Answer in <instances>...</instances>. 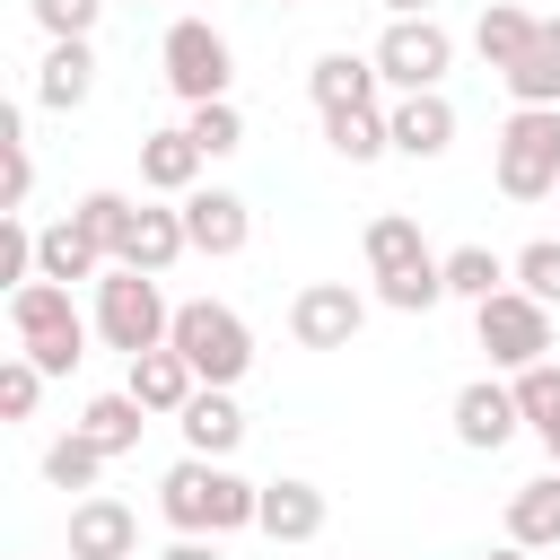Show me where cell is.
Returning a JSON list of instances; mask_svg holds the SVG:
<instances>
[{
  "mask_svg": "<svg viewBox=\"0 0 560 560\" xmlns=\"http://www.w3.org/2000/svg\"><path fill=\"white\" fill-rule=\"evenodd\" d=\"M158 516L175 525V534H236V525H254L262 516V481H245V472H228V464H210V455H184V464H166V481H158Z\"/></svg>",
  "mask_w": 560,
  "mask_h": 560,
  "instance_id": "6da1fadb",
  "label": "cell"
},
{
  "mask_svg": "<svg viewBox=\"0 0 560 560\" xmlns=\"http://www.w3.org/2000/svg\"><path fill=\"white\" fill-rule=\"evenodd\" d=\"M490 175L508 201H551L560 192V105H516L490 140Z\"/></svg>",
  "mask_w": 560,
  "mask_h": 560,
  "instance_id": "7a4b0ae2",
  "label": "cell"
},
{
  "mask_svg": "<svg viewBox=\"0 0 560 560\" xmlns=\"http://www.w3.org/2000/svg\"><path fill=\"white\" fill-rule=\"evenodd\" d=\"M96 341L105 350H122V359H149V350H166V332H175V306H166V289L149 280V271H105L96 280Z\"/></svg>",
  "mask_w": 560,
  "mask_h": 560,
  "instance_id": "3957f363",
  "label": "cell"
},
{
  "mask_svg": "<svg viewBox=\"0 0 560 560\" xmlns=\"http://www.w3.org/2000/svg\"><path fill=\"white\" fill-rule=\"evenodd\" d=\"M9 332H18V350L44 368V376H70L79 359H88V315L70 306V289L61 280H26L18 298H9Z\"/></svg>",
  "mask_w": 560,
  "mask_h": 560,
  "instance_id": "277c9868",
  "label": "cell"
},
{
  "mask_svg": "<svg viewBox=\"0 0 560 560\" xmlns=\"http://www.w3.org/2000/svg\"><path fill=\"white\" fill-rule=\"evenodd\" d=\"M166 350H184L201 385H228V394H236V376L254 368V324H245L236 306H219V298H184Z\"/></svg>",
  "mask_w": 560,
  "mask_h": 560,
  "instance_id": "5b68a950",
  "label": "cell"
},
{
  "mask_svg": "<svg viewBox=\"0 0 560 560\" xmlns=\"http://www.w3.org/2000/svg\"><path fill=\"white\" fill-rule=\"evenodd\" d=\"M158 70H166V88H175L184 105H219L228 79H236V52H228V35H219L210 18H175L166 44H158Z\"/></svg>",
  "mask_w": 560,
  "mask_h": 560,
  "instance_id": "8992f818",
  "label": "cell"
},
{
  "mask_svg": "<svg viewBox=\"0 0 560 560\" xmlns=\"http://www.w3.org/2000/svg\"><path fill=\"white\" fill-rule=\"evenodd\" d=\"M446 70H455V35H446L438 18H385V35H376V79H385L394 96H429Z\"/></svg>",
  "mask_w": 560,
  "mask_h": 560,
  "instance_id": "52a82bcc",
  "label": "cell"
},
{
  "mask_svg": "<svg viewBox=\"0 0 560 560\" xmlns=\"http://www.w3.org/2000/svg\"><path fill=\"white\" fill-rule=\"evenodd\" d=\"M472 332H481L490 368H508V376H525V368L551 359V306L525 298V289H499L490 306H472Z\"/></svg>",
  "mask_w": 560,
  "mask_h": 560,
  "instance_id": "ba28073f",
  "label": "cell"
},
{
  "mask_svg": "<svg viewBox=\"0 0 560 560\" xmlns=\"http://www.w3.org/2000/svg\"><path fill=\"white\" fill-rule=\"evenodd\" d=\"M359 324H368V298H359L350 280H306V289L289 298V341H298V350H350Z\"/></svg>",
  "mask_w": 560,
  "mask_h": 560,
  "instance_id": "9c48e42d",
  "label": "cell"
},
{
  "mask_svg": "<svg viewBox=\"0 0 560 560\" xmlns=\"http://www.w3.org/2000/svg\"><path fill=\"white\" fill-rule=\"evenodd\" d=\"M175 210H184L192 254H210V262L245 254V236H254V210H245V192H228V184H201V192H184Z\"/></svg>",
  "mask_w": 560,
  "mask_h": 560,
  "instance_id": "30bf717a",
  "label": "cell"
},
{
  "mask_svg": "<svg viewBox=\"0 0 560 560\" xmlns=\"http://www.w3.org/2000/svg\"><path fill=\"white\" fill-rule=\"evenodd\" d=\"M516 429H525V411H516V385H499V376H472V385L455 394V438H464L472 455H499Z\"/></svg>",
  "mask_w": 560,
  "mask_h": 560,
  "instance_id": "8fae6325",
  "label": "cell"
},
{
  "mask_svg": "<svg viewBox=\"0 0 560 560\" xmlns=\"http://www.w3.org/2000/svg\"><path fill=\"white\" fill-rule=\"evenodd\" d=\"M131 551H140V516H131L122 499L88 490V499L70 508V560H131Z\"/></svg>",
  "mask_w": 560,
  "mask_h": 560,
  "instance_id": "7c38bea8",
  "label": "cell"
},
{
  "mask_svg": "<svg viewBox=\"0 0 560 560\" xmlns=\"http://www.w3.org/2000/svg\"><path fill=\"white\" fill-rule=\"evenodd\" d=\"M149 420H184V402L201 394V376H192V359L184 350H149V359H131V385H122Z\"/></svg>",
  "mask_w": 560,
  "mask_h": 560,
  "instance_id": "4fadbf2b",
  "label": "cell"
},
{
  "mask_svg": "<svg viewBox=\"0 0 560 560\" xmlns=\"http://www.w3.org/2000/svg\"><path fill=\"white\" fill-rule=\"evenodd\" d=\"M376 52H324L315 70H306V96H315V114H359V105H376Z\"/></svg>",
  "mask_w": 560,
  "mask_h": 560,
  "instance_id": "5bb4252c",
  "label": "cell"
},
{
  "mask_svg": "<svg viewBox=\"0 0 560 560\" xmlns=\"http://www.w3.org/2000/svg\"><path fill=\"white\" fill-rule=\"evenodd\" d=\"M385 131H394V149L402 158H446L455 149V105L429 88V96H394L385 105Z\"/></svg>",
  "mask_w": 560,
  "mask_h": 560,
  "instance_id": "9a60e30c",
  "label": "cell"
},
{
  "mask_svg": "<svg viewBox=\"0 0 560 560\" xmlns=\"http://www.w3.org/2000/svg\"><path fill=\"white\" fill-rule=\"evenodd\" d=\"M201 166H210V158H201V140H192L184 122H175V131H149V140H140V184H149V192H166V201L201 192Z\"/></svg>",
  "mask_w": 560,
  "mask_h": 560,
  "instance_id": "2e32d148",
  "label": "cell"
},
{
  "mask_svg": "<svg viewBox=\"0 0 560 560\" xmlns=\"http://www.w3.org/2000/svg\"><path fill=\"white\" fill-rule=\"evenodd\" d=\"M175 429H184V446H192V455H210V464H228V455L245 446V411H236V394H228V385H201V394L184 402V420H175Z\"/></svg>",
  "mask_w": 560,
  "mask_h": 560,
  "instance_id": "e0dca14e",
  "label": "cell"
},
{
  "mask_svg": "<svg viewBox=\"0 0 560 560\" xmlns=\"http://www.w3.org/2000/svg\"><path fill=\"white\" fill-rule=\"evenodd\" d=\"M184 254H192V236H184V210H158V201H140V228H131V245H122V271H149V280H166Z\"/></svg>",
  "mask_w": 560,
  "mask_h": 560,
  "instance_id": "ac0fdd59",
  "label": "cell"
},
{
  "mask_svg": "<svg viewBox=\"0 0 560 560\" xmlns=\"http://www.w3.org/2000/svg\"><path fill=\"white\" fill-rule=\"evenodd\" d=\"M88 96H96V52H88V44H52V52L35 61V105L79 114Z\"/></svg>",
  "mask_w": 560,
  "mask_h": 560,
  "instance_id": "d6986e66",
  "label": "cell"
},
{
  "mask_svg": "<svg viewBox=\"0 0 560 560\" xmlns=\"http://www.w3.org/2000/svg\"><path fill=\"white\" fill-rule=\"evenodd\" d=\"M420 262H438L429 236H420V219H411V210H376V219H368V271H376V280H402V271H420Z\"/></svg>",
  "mask_w": 560,
  "mask_h": 560,
  "instance_id": "ffe728a7",
  "label": "cell"
},
{
  "mask_svg": "<svg viewBox=\"0 0 560 560\" xmlns=\"http://www.w3.org/2000/svg\"><path fill=\"white\" fill-rule=\"evenodd\" d=\"M271 542H315L324 534V490L315 481H262V516H254Z\"/></svg>",
  "mask_w": 560,
  "mask_h": 560,
  "instance_id": "44dd1931",
  "label": "cell"
},
{
  "mask_svg": "<svg viewBox=\"0 0 560 560\" xmlns=\"http://www.w3.org/2000/svg\"><path fill=\"white\" fill-rule=\"evenodd\" d=\"M508 542H525V551L560 542V472H534L508 490Z\"/></svg>",
  "mask_w": 560,
  "mask_h": 560,
  "instance_id": "7402d4cb",
  "label": "cell"
},
{
  "mask_svg": "<svg viewBox=\"0 0 560 560\" xmlns=\"http://www.w3.org/2000/svg\"><path fill=\"white\" fill-rule=\"evenodd\" d=\"M35 271H44V280H61V289H70V280H105V271H114V262H105V254H96V245H88V228H79V219H52V228H44V236H35Z\"/></svg>",
  "mask_w": 560,
  "mask_h": 560,
  "instance_id": "603a6c76",
  "label": "cell"
},
{
  "mask_svg": "<svg viewBox=\"0 0 560 560\" xmlns=\"http://www.w3.org/2000/svg\"><path fill=\"white\" fill-rule=\"evenodd\" d=\"M508 79V96L516 105H560V18H542L534 26V44H525V61L516 70H499Z\"/></svg>",
  "mask_w": 560,
  "mask_h": 560,
  "instance_id": "cb8c5ba5",
  "label": "cell"
},
{
  "mask_svg": "<svg viewBox=\"0 0 560 560\" xmlns=\"http://www.w3.org/2000/svg\"><path fill=\"white\" fill-rule=\"evenodd\" d=\"M534 26H542L534 9H516V0H490V9H481V26H472V52H481L490 70H516V61H525V44H534Z\"/></svg>",
  "mask_w": 560,
  "mask_h": 560,
  "instance_id": "d4e9b609",
  "label": "cell"
},
{
  "mask_svg": "<svg viewBox=\"0 0 560 560\" xmlns=\"http://www.w3.org/2000/svg\"><path fill=\"white\" fill-rule=\"evenodd\" d=\"M499 289H516L508 254H490V245H455V254H446V298H464V306H490Z\"/></svg>",
  "mask_w": 560,
  "mask_h": 560,
  "instance_id": "484cf974",
  "label": "cell"
},
{
  "mask_svg": "<svg viewBox=\"0 0 560 560\" xmlns=\"http://www.w3.org/2000/svg\"><path fill=\"white\" fill-rule=\"evenodd\" d=\"M70 219L88 228V245H96L105 262H122V245H131V228H140V201H122V192H79Z\"/></svg>",
  "mask_w": 560,
  "mask_h": 560,
  "instance_id": "4316f807",
  "label": "cell"
},
{
  "mask_svg": "<svg viewBox=\"0 0 560 560\" xmlns=\"http://www.w3.org/2000/svg\"><path fill=\"white\" fill-rule=\"evenodd\" d=\"M324 140H332V158H350V166H376V158L394 149V131H385V105H359V114H324Z\"/></svg>",
  "mask_w": 560,
  "mask_h": 560,
  "instance_id": "83f0119b",
  "label": "cell"
},
{
  "mask_svg": "<svg viewBox=\"0 0 560 560\" xmlns=\"http://www.w3.org/2000/svg\"><path fill=\"white\" fill-rule=\"evenodd\" d=\"M105 464H114V455H105L88 429H70V438H52V446H44V481H52V490H96V481H105Z\"/></svg>",
  "mask_w": 560,
  "mask_h": 560,
  "instance_id": "f1b7e54d",
  "label": "cell"
},
{
  "mask_svg": "<svg viewBox=\"0 0 560 560\" xmlns=\"http://www.w3.org/2000/svg\"><path fill=\"white\" fill-rule=\"evenodd\" d=\"M79 429H88L105 455H131V446H140V429H149V411H140L131 394H96V402L79 411Z\"/></svg>",
  "mask_w": 560,
  "mask_h": 560,
  "instance_id": "f546056e",
  "label": "cell"
},
{
  "mask_svg": "<svg viewBox=\"0 0 560 560\" xmlns=\"http://www.w3.org/2000/svg\"><path fill=\"white\" fill-rule=\"evenodd\" d=\"M508 385H516L525 429H534V438H560V368L542 359V368H525V376H508Z\"/></svg>",
  "mask_w": 560,
  "mask_h": 560,
  "instance_id": "4dcf8cb0",
  "label": "cell"
},
{
  "mask_svg": "<svg viewBox=\"0 0 560 560\" xmlns=\"http://www.w3.org/2000/svg\"><path fill=\"white\" fill-rule=\"evenodd\" d=\"M184 131L201 140V158H236V149H245V114H236L228 96H219V105H192V114H184Z\"/></svg>",
  "mask_w": 560,
  "mask_h": 560,
  "instance_id": "1f68e13d",
  "label": "cell"
},
{
  "mask_svg": "<svg viewBox=\"0 0 560 560\" xmlns=\"http://www.w3.org/2000/svg\"><path fill=\"white\" fill-rule=\"evenodd\" d=\"M376 298H385L394 315H429V306L446 298V254H438V262H420V271H402V280H376Z\"/></svg>",
  "mask_w": 560,
  "mask_h": 560,
  "instance_id": "d6a6232c",
  "label": "cell"
},
{
  "mask_svg": "<svg viewBox=\"0 0 560 560\" xmlns=\"http://www.w3.org/2000/svg\"><path fill=\"white\" fill-rule=\"evenodd\" d=\"M44 385H52V376H44V368H35L26 350H9V359H0V420H35Z\"/></svg>",
  "mask_w": 560,
  "mask_h": 560,
  "instance_id": "836d02e7",
  "label": "cell"
},
{
  "mask_svg": "<svg viewBox=\"0 0 560 560\" xmlns=\"http://www.w3.org/2000/svg\"><path fill=\"white\" fill-rule=\"evenodd\" d=\"M508 271H516V289H525V298L560 306V236H534V245H525V254H516Z\"/></svg>",
  "mask_w": 560,
  "mask_h": 560,
  "instance_id": "e575fe53",
  "label": "cell"
},
{
  "mask_svg": "<svg viewBox=\"0 0 560 560\" xmlns=\"http://www.w3.org/2000/svg\"><path fill=\"white\" fill-rule=\"evenodd\" d=\"M35 236H44V228H26L18 210L0 219V280H9V298H18L26 280H44V271H35Z\"/></svg>",
  "mask_w": 560,
  "mask_h": 560,
  "instance_id": "d590c367",
  "label": "cell"
},
{
  "mask_svg": "<svg viewBox=\"0 0 560 560\" xmlns=\"http://www.w3.org/2000/svg\"><path fill=\"white\" fill-rule=\"evenodd\" d=\"M96 9H105V0H35V26H44L52 44H88Z\"/></svg>",
  "mask_w": 560,
  "mask_h": 560,
  "instance_id": "8d00e7d4",
  "label": "cell"
},
{
  "mask_svg": "<svg viewBox=\"0 0 560 560\" xmlns=\"http://www.w3.org/2000/svg\"><path fill=\"white\" fill-rule=\"evenodd\" d=\"M158 560H219V542H210V534H175Z\"/></svg>",
  "mask_w": 560,
  "mask_h": 560,
  "instance_id": "74e56055",
  "label": "cell"
},
{
  "mask_svg": "<svg viewBox=\"0 0 560 560\" xmlns=\"http://www.w3.org/2000/svg\"><path fill=\"white\" fill-rule=\"evenodd\" d=\"M385 9H394V18H429L438 0H385Z\"/></svg>",
  "mask_w": 560,
  "mask_h": 560,
  "instance_id": "f35d334b",
  "label": "cell"
},
{
  "mask_svg": "<svg viewBox=\"0 0 560 560\" xmlns=\"http://www.w3.org/2000/svg\"><path fill=\"white\" fill-rule=\"evenodd\" d=\"M481 560H534V551H525V542H499V551H481Z\"/></svg>",
  "mask_w": 560,
  "mask_h": 560,
  "instance_id": "ab89813d",
  "label": "cell"
},
{
  "mask_svg": "<svg viewBox=\"0 0 560 560\" xmlns=\"http://www.w3.org/2000/svg\"><path fill=\"white\" fill-rule=\"evenodd\" d=\"M542 455H551V472H560V438H542Z\"/></svg>",
  "mask_w": 560,
  "mask_h": 560,
  "instance_id": "60d3db41",
  "label": "cell"
},
{
  "mask_svg": "<svg viewBox=\"0 0 560 560\" xmlns=\"http://www.w3.org/2000/svg\"><path fill=\"white\" fill-rule=\"evenodd\" d=\"M271 9H306V0H271Z\"/></svg>",
  "mask_w": 560,
  "mask_h": 560,
  "instance_id": "b9f144b4",
  "label": "cell"
}]
</instances>
